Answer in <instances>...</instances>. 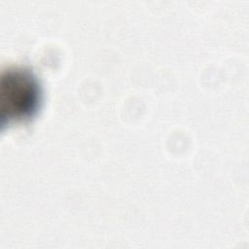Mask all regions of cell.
<instances>
[{
	"mask_svg": "<svg viewBox=\"0 0 249 249\" xmlns=\"http://www.w3.org/2000/svg\"><path fill=\"white\" fill-rule=\"evenodd\" d=\"M8 119L24 120L34 115L41 101V86L27 69L8 72Z\"/></svg>",
	"mask_w": 249,
	"mask_h": 249,
	"instance_id": "obj_1",
	"label": "cell"
}]
</instances>
